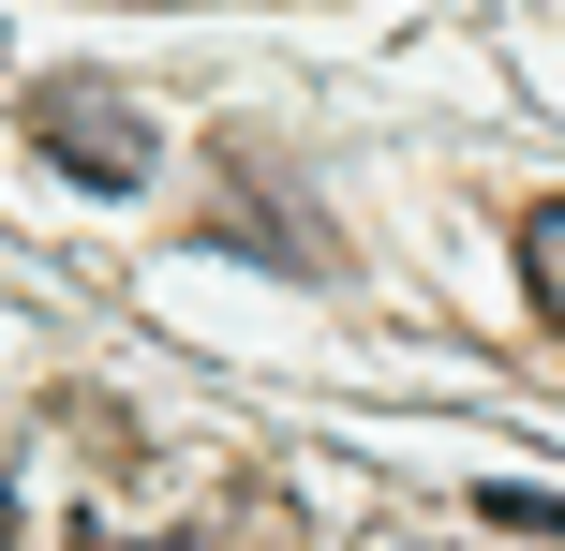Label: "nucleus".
I'll return each mask as SVG.
<instances>
[{"mask_svg":"<svg viewBox=\"0 0 565 551\" xmlns=\"http://www.w3.org/2000/svg\"><path fill=\"white\" fill-rule=\"evenodd\" d=\"M119 551H209V537H119Z\"/></svg>","mask_w":565,"mask_h":551,"instance_id":"4","label":"nucleus"},{"mask_svg":"<svg viewBox=\"0 0 565 551\" xmlns=\"http://www.w3.org/2000/svg\"><path fill=\"white\" fill-rule=\"evenodd\" d=\"M521 284H536V314L565 328V194L536 209V224H521Z\"/></svg>","mask_w":565,"mask_h":551,"instance_id":"2","label":"nucleus"},{"mask_svg":"<svg viewBox=\"0 0 565 551\" xmlns=\"http://www.w3.org/2000/svg\"><path fill=\"white\" fill-rule=\"evenodd\" d=\"M30 149H45L60 179H89V194H135V179L164 165L149 105H135V89H105V75H45V89H30Z\"/></svg>","mask_w":565,"mask_h":551,"instance_id":"1","label":"nucleus"},{"mask_svg":"<svg viewBox=\"0 0 565 551\" xmlns=\"http://www.w3.org/2000/svg\"><path fill=\"white\" fill-rule=\"evenodd\" d=\"M477 507H491V522H521V537H565V492H521V477H491Z\"/></svg>","mask_w":565,"mask_h":551,"instance_id":"3","label":"nucleus"},{"mask_svg":"<svg viewBox=\"0 0 565 551\" xmlns=\"http://www.w3.org/2000/svg\"><path fill=\"white\" fill-rule=\"evenodd\" d=\"M0 537H15V507H0Z\"/></svg>","mask_w":565,"mask_h":551,"instance_id":"5","label":"nucleus"}]
</instances>
